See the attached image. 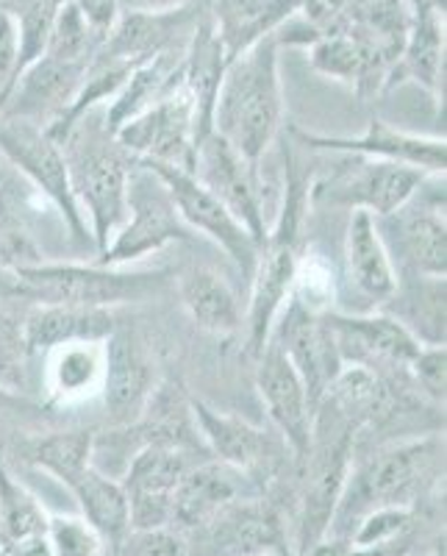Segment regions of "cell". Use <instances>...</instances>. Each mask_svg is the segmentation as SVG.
Here are the masks:
<instances>
[{"mask_svg":"<svg viewBox=\"0 0 447 556\" xmlns=\"http://www.w3.org/2000/svg\"><path fill=\"white\" fill-rule=\"evenodd\" d=\"M37 262H42L37 242L31 240L26 226L20 223L7 192L0 190V265L17 270V267L37 265Z\"/></svg>","mask_w":447,"mask_h":556,"instance_id":"36","label":"cell"},{"mask_svg":"<svg viewBox=\"0 0 447 556\" xmlns=\"http://www.w3.org/2000/svg\"><path fill=\"white\" fill-rule=\"evenodd\" d=\"M256 359L258 399L265 404L270 424L284 437L286 448L297 462H303L309 456L311 429H315V406L309 401V392L276 342L267 340Z\"/></svg>","mask_w":447,"mask_h":556,"instance_id":"17","label":"cell"},{"mask_svg":"<svg viewBox=\"0 0 447 556\" xmlns=\"http://www.w3.org/2000/svg\"><path fill=\"white\" fill-rule=\"evenodd\" d=\"M261 556H292V554L286 548H278V551H267V554H261Z\"/></svg>","mask_w":447,"mask_h":556,"instance_id":"47","label":"cell"},{"mask_svg":"<svg viewBox=\"0 0 447 556\" xmlns=\"http://www.w3.org/2000/svg\"><path fill=\"white\" fill-rule=\"evenodd\" d=\"M7 551L9 556H53L44 534H37V538H28V540H17V543L7 545Z\"/></svg>","mask_w":447,"mask_h":556,"instance_id":"43","label":"cell"},{"mask_svg":"<svg viewBox=\"0 0 447 556\" xmlns=\"http://www.w3.org/2000/svg\"><path fill=\"white\" fill-rule=\"evenodd\" d=\"M226 62L251 51L301 14L297 0H212L206 9Z\"/></svg>","mask_w":447,"mask_h":556,"instance_id":"20","label":"cell"},{"mask_svg":"<svg viewBox=\"0 0 447 556\" xmlns=\"http://www.w3.org/2000/svg\"><path fill=\"white\" fill-rule=\"evenodd\" d=\"M345 267L336 278V298H342L345 315H370L381 312L392 301L400 281L392 253L375 217L367 212H350L345 235Z\"/></svg>","mask_w":447,"mask_h":556,"instance_id":"10","label":"cell"},{"mask_svg":"<svg viewBox=\"0 0 447 556\" xmlns=\"http://www.w3.org/2000/svg\"><path fill=\"white\" fill-rule=\"evenodd\" d=\"M311 184L295 170L292 156L286 159L284 203L270 223L265 242L258 248L256 265L251 273V301H247V354L258 356L270 340L278 315L290 301L297 262L303 256V220L309 208Z\"/></svg>","mask_w":447,"mask_h":556,"instance_id":"2","label":"cell"},{"mask_svg":"<svg viewBox=\"0 0 447 556\" xmlns=\"http://www.w3.org/2000/svg\"><path fill=\"white\" fill-rule=\"evenodd\" d=\"M81 506L84 520L98 531V538L106 540L114 551H120L131 534L128 520V498L120 479L103 473L101 468H87L73 484L67 486Z\"/></svg>","mask_w":447,"mask_h":556,"instance_id":"29","label":"cell"},{"mask_svg":"<svg viewBox=\"0 0 447 556\" xmlns=\"http://www.w3.org/2000/svg\"><path fill=\"white\" fill-rule=\"evenodd\" d=\"M445 76V9H409V31L386 76L384 89L395 84H420L431 96H439Z\"/></svg>","mask_w":447,"mask_h":556,"instance_id":"21","label":"cell"},{"mask_svg":"<svg viewBox=\"0 0 447 556\" xmlns=\"http://www.w3.org/2000/svg\"><path fill=\"white\" fill-rule=\"evenodd\" d=\"M56 7H59L56 0H34L26 12L17 14L20 17V62H17V73H14V78H17L26 67H31L37 59H42L44 51H48V39H51V26H53V14H56Z\"/></svg>","mask_w":447,"mask_h":556,"instance_id":"35","label":"cell"},{"mask_svg":"<svg viewBox=\"0 0 447 556\" xmlns=\"http://www.w3.org/2000/svg\"><path fill=\"white\" fill-rule=\"evenodd\" d=\"M192 231L178 215L170 192L158 181L153 170L133 159L128 176V215L120 231L98 253L101 265L128 267L131 262L145 260L170 242H190Z\"/></svg>","mask_w":447,"mask_h":556,"instance_id":"6","label":"cell"},{"mask_svg":"<svg viewBox=\"0 0 447 556\" xmlns=\"http://www.w3.org/2000/svg\"><path fill=\"white\" fill-rule=\"evenodd\" d=\"M445 345H420L414 359L409 362V381L422 399L445 404Z\"/></svg>","mask_w":447,"mask_h":556,"instance_id":"38","label":"cell"},{"mask_svg":"<svg viewBox=\"0 0 447 556\" xmlns=\"http://www.w3.org/2000/svg\"><path fill=\"white\" fill-rule=\"evenodd\" d=\"M208 529L212 556H261L286 548L276 515L261 504H231L217 515Z\"/></svg>","mask_w":447,"mask_h":556,"instance_id":"28","label":"cell"},{"mask_svg":"<svg viewBox=\"0 0 447 556\" xmlns=\"http://www.w3.org/2000/svg\"><path fill=\"white\" fill-rule=\"evenodd\" d=\"M69 167V187L87 220L98 253L120 231L128 215V176L133 159L114 142L112 134L78 123L62 142Z\"/></svg>","mask_w":447,"mask_h":556,"instance_id":"3","label":"cell"},{"mask_svg":"<svg viewBox=\"0 0 447 556\" xmlns=\"http://www.w3.org/2000/svg\"><path fill=\"white\" fill-rule=\"evenodd\" d=\"M17 406H26V399H20V395L0 390V409H17Z\"/></svg>","mask_w":447,"mask_h":556,"instance_id":"46","label":"cell"},{"mask_svg":"<svg viewBox=\"0 0 447 556\" xmlns=\"http://www.w3.org/2000/svg\"><path fill=\"white\" fill-rule=\"evenodd\" d=\"M44 538L53 556H98L103 543L84 518H48Z\"/></svg>","mask_w":447,"mask_h":556,"instance_id":"37","label":"cell"},{"mask_svg":"<svg viewBox=\"0 0 447 556\" xmlns=\"http://www.w3.org/2000/svg\"><path fill=\"white\" fill-rule=\"evenodd\" d=\"M106 348V374H103V404L108 412L112 429L133 424L148 399H151L156 379H153V365L145 345L133 331L117 329L103 340Z\"/></svg>","mask_w":447,"mask_h":556,"instance_id":"19","label":"cell"},{"mask_svg":"<svg viewBox=\"0 0 447 556\" xmlns=\"http://www.w3.org/2000/svg\"><path fill=\"white\" fill-rule=\"evenodd\" d=\"M117 329V320L108 309H81V306L37 304L23 320L28 351L48 354L69 342H103Z\"/></svg>","mask_w":447,"mask_h":556,"instance_id":"25","label":"cell"},{"mask_svg":"<svg viewBox=\"0 0 447 556\" xmlns=\"http://www.w3.org/2000/svg\"><path fill=\"white\" fill-rule=\"evenodd\" d=\"M114 142L131 159L139 162H158L181 170H195V153L201 134H197L195 103L190 92L178 84L170 96H164L133 121L112 134Z\"/></svg>","mask_w":447,"mask_h":556,"instance_id":"9","label":"cell"},{"mask_svg":"<svg viewBox=\"0 0 447 556\" xmlns=\"http://www.w3.org/2000/svg\"><path fill=\"white\" fill-rule=\"evenodd\" d=\"M101 45L103 39L92 31V26L78 12L76 3L73 0H62L56 7V14H53L51 39H48L44 56L67 64H89Z\"/></svg>","mask_w":447,"mask_h":556,"instance_id":"33","label":"cell"},{"mask_svg":"<svg viewBox=\"0 0 447 556\" xmlns=\"http://www.w3.org/2000/svg\"><path fill=\"white\" fill-rule=\"evenodd\" d=\"M436 468H439V440L436 437L389 445V448L372 454L361 468H350L336 513L353 506V518H359V515L365 518L367 513L381 509V506H409L411 509Z\"/></svg>","mask_w":447,"mask_h":556,"instance_id":"5","label":"cell"},{"mask_svg":"<svg viewBox=\"0 0 447 556\" xmlns=\"http://www.w3.org/2000/svg\"><path fill=\"white\" fill-rule=\"evenodd\" d=\"M190 409L203 448L212 451L217 462L240 470V473L265 465L267 456H270V440H267L265 431L251 426L247 420H240V417L222 415V412L212 409L197 399H190Z\"/></svg>","mask_w":447,"mask_h":556,"instance_id":"24","label":"cell"},{"mask_svg":"<svg viewBox=\"0 0 447 556\" xmlns=\"http://www.w3.org/2000/svg\"><path fill=\"white\" fill-rule=\"evenodd\" d=\"M445 201L434 206H420L417 212L400 208L384 220L395 223V251L392 262L400 260L406 276L445 278L447 273V228H445Z\"/></svg>","mask_w":447,"mask_h":556,"instance_id":"23","label":"cell"},{"mask_svg":"<svg viewBox=\"0 0 447 556\" xmlns=\"http://www.w3.org/2000/svg\"><path fill=\"white\" fill-rule=\"evenodd\" d=\"M128 12H170V9H181L192 0H123Z\"/></svg>","mask_w":447,"mask_h":556,"instance_id":"44","label":"cell"},{"mask_svg":"<svg viewBox=\"0 0 447 556\" xmlns=\"http://www.w3.org/2000/svg\"><path fill=\"white\" fill-rule=\"evenodd\" d=\"M142 165H145L148 170L156 173L158 181L167 187V192H170L173 203H176L178 208V215H181V220L187 223V228H190L192 235L201 231L203 237L217 242V245L226 251L228 260L240 267L242 276L251 281L253 265H256L258 256V242L253 240L245 231V226L222 206L220 198L212 190H206L192 170H181V167L173 165H158V162H142Z\"/></svg>","mask_w":447,"mask_h":556,"instance_id":"11","label":"cell"},{"mask_svg":"<svg viewBox=\"0 0 447 556\" xmlns=\"http://www.w3.org/2000/svg\"><path fill=\"white\" fill-rule=\"evenodd\" d=\"M242 476L245 473L217 459L203 462V465L195 462L173 493V526L206 529L217 515L240 501Z\"/></svg>","mask_w":447,"mask_h":556,"instance_id":"22","label":"cell"},{"mask_svg":"<svg viewBox=\"0 0 447 556\" xmlns=\"http://www.w3.org/2000/svg\"><path fill=\"white\" fill-rule=\"evenodd\" d=\"M183 312L190 315L197 329L215 337H231L242 329L245 312L240 295L233 292L220 273L208 267H190L176 281Z\"/></svg>","mask_w":447,"mask_h":556,"instance_id":"26","label":"cell"},{"mask_svg":"<svg viewBox=\"0 0 447 556\" xmlns=\"http://www.w3.org/2000/svg\"><path fill=\"white\" fill-rule=\"evenodd\" d=\"M9 301H28V290L17 270L0 265V306Z\"/></svg>","mask_w":447,"mask_h":556,"instance_id":"42","label":"cell"},{"mask_svg":"<svg viewBox=\"0 0 447 556\" xmlns=\"http://www.w3.org/2000/svg\"><path fill=\"white\" fill-rule=\"evenodd\" d=\"M295 139L309 151L345 153V156L384 159V162H400L422 170L425 176L445 178L447 148L445 137H425V134H409L389 126L386 121H370L367 131L359 137H336V134H315L292 128Z\"/></svg>","mask_w":447,"mask_h":556,"instance_id":"15","label":"cell"},{"mask_svg":"<svg viewBox=\"0 0 447 556\" xmlns=\"http://www.w3.org/2000/svg\"><path fill=\"white\" fill-rule=\"evenodd\" d=\"M73 3L101 39L108 37V31L117 26V20L123 14V0H73Z\"/></svg>","mask_w":447,"mask_h":556,"instance_id":"41","label":"cell"},{"mask_svg":"<svg viewBox=\"0 0 447 556\" xmlns=\"http://www.w3.org/2000/svg\"><path fill=\"white\" fill-rule=\"evenodd\" d=\"M256 167L258 165H251L247 159H242L228 146L226 139L212 131L197 142L195 170L192 173L206 190L220 198L222 206L245 226L247 235L261 248L267 231H270V223L265 215L261 181H258Z\"/></svg>","mask_w":447,"mask_h":556,"instance_id":"14","label":"cell"},{"mask_svg":"<svg viewBox=\"0 0 447 556\" xmlns=\"http://www.w3.org/2000/svg\"><path fill=\"white\" fill-rule=\"evenodd\" d=\"M123 545H128V556H183V540L170 529L131 531Z\"/></svg>","mask_w":447,"mask_h":556,"instance_id":"39","label":"cell"},{"mask_svg":"<svg viewBox=\"0 0 447 556\" xmlns=\"http://www.w3.org/2000/svg\"><path fill=\"white\" fill-rule=\"evenodd\" d=\"M20 62V17L9 9H0V81L3 89L17 73Z\"/></svg>","mask_w":447,"mask_h":556,"instance_id":"40","label":"cell"},{"mask_svg":"<svg viewBox=\"0 0 447 556\" xmlns=\"http://www.w3.org/2000/svg\"><path fill=\"white\" fill-rule=\"evenodd\" d=\"M278 45L281 37L272 34L226 64L212 114V131L251 165L265 159L284 126Z\"/></svg>","mask_w":447,"mask_h":556,"instance_id":"1","label":"cell"},{"mask_svg":"<svg viewBox=\"0 0 447 556\" xmlns=\"http://www.w3.org/2000/svg\"><path fill=\"white\" fill-rule=\"evenodd\" d=\"M328 326L334 334L342 367H365L381 379H404L409 376V362L420 351L409 331L384 312L370 315H345V312H328Z\"/></svg>","mask_w":447,"mask_h":556,"instance_id":"12","label":"cell"},{"mask_svg":"<svg viewBox=\"0 0 447 556\" xmlns=\"http://www.w3.org/2000/svg\"><path fill=\"white\" fill-rule=\"evenodd\" d=\"M95 431L69 429V431H51L39 434L20 445V454L28 465L51 473L53 479L69 486L87 468L95 465Z\"/></svg>","mask_w":447,"mask_h":556,"instance_id":"31","label":"cell"},{"mask_svg":"<svg viewBox=\"0 0 447 556\" xmlns=\"http://www.w3.org/2000/svg\"><path fill=\"white\" fill-rule=\"evenodd\" d=\"M306 556H347L345 540H320Z\"/></svg>","mask_w":447,"mask_h":556,"instance_id":"45","label":"cell"},{"mask_svg":"<svg viewBox=\"0 0 447 556\" xmlns=\"http://www.w3.org/2000/svg\"><path fill=\"white\" fill-rule=\"evenodd\" d=\"M309 62L317 73L347 84L356 92H375L386 84L395 53L365 34L361 28H347L340 34H317L306 45Z\"/></svg>","mask_w":447,"mask_h":556,"instance_id":"18","label":"cell"},{"mask_svg":"<svg viewBox=\"0 0 447 556\" xmlns=\"http://www.w3.org/2000/svg\"><path fill=\"white\" fill-rule=\"evenodd\" d=\"M195 451L142 445L123 470L131 531H156L173 526V493L183 473L195 465Z\"/></svg>","mask_w":447,"mask_h":556,"instance_id":"13","label":"cell"},{"mask_svg":"<svg viewBox=\"0 0 447 556\" xmlns=\"http://www.w3.org/2000/svg\"><path fill=\"white\" fill-rule=\"evenodd\" d=\"M20 278L34 304L81 306V309H108L139 304L158 295L167 287V270H131L92 262H37L17 267Z\"/></svg>","mask_w":447,"mask_h":556,"instance_id":"4","label":"cell"},{"mask_svg":"<svg viewBox=\"0 0 447 556\" xmlns=\"http://www.w3.org/2000/svg\"><path fill=\"white\" fill-rule=\"evenodd\" d=\"M384 315L395 317L422 345H445V278L404 276Z\"/></svg>","mask_w":447,"mask_h":556,"instance_id":"30","label":"cell"},{"mask_svg":"<svg viewBox=\"0 0 447 556\" xmlns=\"http://www.w3.org/2000/svg\"><path fill=\"white\" fill-rule=\"evenodd\" d=\"M44 529H48V515L42 504L0 462V540L3 545L37 538V534H44Z\"/></svg>","mask_w":447,"mask_h":556,"instance_id":"32","label":"cell"},{"mask_svg":"<svg viewBox=\"0 0 447 556\" xmlns=\"http://www.w3.org/2000/svg\"><path fill=\"white\" fill-rule=\"evenodd\" d=\"M103 342H69L44 354V390L53 404H81L103 390Z\"/></svg>","mask_w":447,"mask_h":556,"instance_id":"27","label":"cell"},{"mask_svg":"<svg viewBox=\"0 0 447 556\" xmlns=\"http://www.w3.org/2000/svg\"><path fill=\"white\" fill-rule=\"evenodd\" d=\"M28 351L23 323L0 309V390L12 395H26L28 390Z\"/></svg>","mask_w":447,"mask_h":556,"instance_id":"34","label":"cell"},{"mask_svg":"<svg viewBox=\"0 0 447 556\" xmlns=\"http://www.w3.org/2000/svg\"><path fill=\"white\" fill-rule=\"evenodd\" d=\"M422 170L400 162L353 156L345 167L331 173V178L309 187V201L325 206H342L350 212H367L375 220L395 215L429 181Z\"/></svg>","mask_w":447,"mask_h":556,"instance_id":"7","label":"cell"},{"mask_svg":"<svg viewBox=\"0 0 447 556\" xmlns=\"http://www.w3.org/2000/svg\"><path fill=\"white\" fill-rule=\"evenodd\" d=\"M270 342H276L292 362L303 387L309 392L311 406L317 409L328 387L334 384L342 370L340 351H336L328 317L303 309L295 301H286L270 331Z\"/></svg>","mask_w":447,"mask_h":556,"instance_id":"16","label":"cell"},{"mask_svg":"<svg viewBox=\"0 0 447 556\" xmlns=\"http://www.w3.org/2000/svg\"><path fill=\"white\" fill-rule=\"evenodd\" d=\"M0 153L59 208L73 240L92 242L87 220H84L73 187H69L64 148L44 131V126L20 121V117H0Z\"/></svg>","mask_w":447,"mask_h":556,"instance_id":"8","label":"cell"}]
</instances>
